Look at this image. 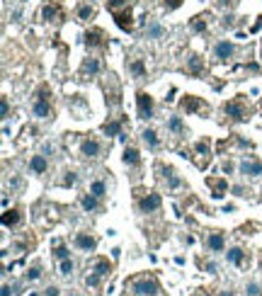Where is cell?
<instances>
[{
  "label": "cell",
  "mask_w": 262,
  "mask_h": 296,
  "mask_svg": "<svg viewBox=\"0 0 262 296\" xmlns=\"http://www.w3.org/2000/svg\"><path fill=\"white\" fill-rule=\"evenodd\" d=\"M141 136H143V143H146L148 148H158V146H160V139H158V134L153 131V129H146Z\"/></svg>",
  "instance_id": "obj_31"
},
{
  "label": "cell",
  "mask_w": 262,
  "mask_h": 296,
  "mask_svg": "<svg viewBox=\"0 0 262 296\" xmlns=\"http://www.w3.org/2000/svg\"><path fill=\"white\" fill-rule=\"evenodd\" d=\"M160 5L168 8V10H175V8H180V5H182V0H160Z\"/></svg>",
  "instance_id": "obj_37"
},
{
  "label": "cell",
  "mask_w": 262,
  "mask_h": 296,
  "mask_svg": "<svg viewBox=\"0 0 262 296\" xmlns=\"http://www.w3.org/2000/svg\"><path fill=\"white\" fill-rule=\"evenodd\" d=\"M163 204V199L158 192H148V194H139V202H136V207L141 214H153V211H158Z\"/></svg>",
  "instance_id": "obj_9"
},
{
  "label": "cell",
  "mask_w": 262,
  "mask_h": 296,
  "mask_svg": "<svg viewBox=\"0 0 262 296\" xmlns=\"http://www.w3.org/2000/svg\"><path fill=\"white\" fill-rule=\"evenodd\" d=\"M124 124H126V119H124V117H119V119H109V121H105V124H102V131L107 134V136H121Z\"/></svg>",
  "instance_id": "obj_21"
},
{
  "label": "cell",
  "mask_w": 262,
  "mask_h": 296,
  "mask_svg": "<svg viewBox=\"0 0 262 296\" xmlns=\"http://www.w3.org/2000/svg\"><path fill=\"white\" fill-rule=\"evenodd\" d=\"M223 114L231 121H248L252 114V107L248 105V100L243 97V95H236L233 100L223 102Z\"/></svg>",
  "instance_id": "obj_2"
},
{
  "label": "cell",
  "mask_w": 262,
  "mask_h": 296,
  "mask_svg": "<svg viewBox=\"0 0 262 296\" xmlns=\"http://www.w3.org/2000/svg\"><path fill=\"white\" fill-rule=\"evenodd\" d=\"M109 272H112V262H109L107 257H97V260L92 262L90 274L85 277L87 286H100V284H102V279H105Z\"/></svg>",
  "instance_id": "obj_5"
},
{
  "label": "cell",
  "mask_w": 262,
  "mask_h": 296,
  "mask_svg": "<svg viewBox=\"0 0 262 296\" xmlns=\"http://www.w3.org/2000/svg\"><path fill=\"white\" fill-rule=\"evenodd\" d=\"M202 68H204L202 58H199V56H189V61H187V73H192V76H199V73H202Z\"/></svg>",
  "instance_id": "obj_30"
},
{
  "label": "cell",
  "mask_w": 262,
  "mask_h": 296,
  "mask_svg": "<svg viewBox=\"0 0 262 296\" xmlns=\"http://www.w3.org/2000/svg\"><path fill=\"white\" fill-rule=\"evenodd\" d=\"M136 110H139V117H141V119H153L155 105H153V97L146 90H139V92H136Z\"/></svg>",
  "instance_id": "obj_8"
},
{
  "label": "cell",
  "mask_w": 262,
  "mask_h": 296,
  "mask_svg": "<svg viewBox=\"0 0 262 296\" xmlns=\"http://www.w3.org/2000/svg\"><path fill=\"white\" fill-rule=\"evenodd\" d=\"M85 44H87V49H100V51H105L109 46V37L105 34V29L92 27V29L85 32Z\"/></svg>",
  "instance_id": "obj_6"
},
{
  "label": "cell",
  "mask_w": 262,
  "mask_h": 296,
  "mask_svg": "<svg viewBox=\"0 0 262 296\" xmlns=\"http://www.w3.org/2000/svg\"><path fill=\"white\" fill-rule=\"evenodd\" d=\"M3 296H10V286H8V284L3 286Z\"/></svg>",
  "instance_id": "obj_42"
},
{
  "label": "cell",
  "mask_w": 262,
  "mask_h": 296,
  "mask_svg": "<svg viewBox=\"0 0 262 296\" xmlns=\"http://www.w3.org/2000/svg\"><path fill=\"white\" fill-rule=\"evenodd\" d=\"M180 110L187 112V114H199V112H209V105L196 95H185L180 100Z\"/></svg>",
  "instance_id": "obj_10"
},
{
  "label": "cell",
  "mask_w": 262,
  "mask_h": 296,
  "mask_svg": "<svg viewBox=\"0 0 262 296\" xmlns=\"http://www.w3.org/2000/svg\"><path fill=\"white\" fill-rule=\"evenodd\" d=\"M126 66H129V71H131V76L134 78H146V63H143L141 58H131Z\"/></svg>",
  "instance_id": "obj_28"
},
{
  "label": "cell",
  "mask_w": 262,
  "mask_h": 296,
  "mask_svg": "<svg viewBox=\"0 0 262 296\" xmlns=\"http://www.w3.org/2000/svg\"><path fill=\"white\" fill-rule=\"evenodd\" d=\"M233 54H236V44H233V42H226V39H223V42H218V44L214 46V58L221 61V63H223V61H231Z\"/></svg>",
  "instance_id": "obj_13"
},
{
  "label": "cell",
  "mask_w": 262,
  "mask_h": 296,
  "mask_svg": "<svg viewBox=\"0 0 262 296\" xmlns=\"http://www.w3.org/2000/svg\"><path fill=\"white\" fill-rule=\"evenodd\" d=\"M10 114V105H8V97H3V117Z\"/></svg>",
  "instance_id": "obj_40"
},
{
  "label": "cell",
  "mask_w": 262,
  "mask_h": 296,
  "mask_svg": "<svg viewBox=\"0 0 262 296\" xmlns=\"http://www.w3.org/2000/svg\"><path fill=\"white\" fill-rule=\"evenodd\" d=\"M233 168H236V165L231 163V160H226V163H223V173H233Z\"/></svg>",
  "instance_id": "obj_41"
},
{
  "label": "cell",
  "mask_w": 262,
  "mask_h": 296,
  "mask_svg": "<svg viewBox=\"0 0 262 296\" xmlns=\"http://www.w3.org/2000/svg\"><path fill=\"white\" fill-rule=\"evenodd\" d=\"M207 248L211 252H223L226 250V233H221V231L207 233Z\"/></svg>",
  "instance_id": "obj_14"
},
{
  "label": "cell",
  "mask_w": 262,
  "mask_h": 296,
  "mask_svg": "<svg viewBox=\"0 0 262 296\" xmlns=\"http://www.w3.org/2000/svg\"><path fill=\"white\" fill-rule=\"evenodd\" d=\"M76 17L80 20V22H90V20L95 17V8H92L90 3H83V5H78Z\"/></svg>",
  "instance_id": "obj_26"
},
{
  "label": "cell",
  "mask_w": 262,
  "mask_h": 296,
  "mask_svg": "<svg viewBox=\"0 0 262 296\" xmlns=\"http://www.w3.org/2000/svg\"><path fill=\"white\" fill-rule=\"evenodd\" d=\"M29 170H32L34 175H44V173L49 170V160H46L44 155H32V160H29Z\"/></svg>",
  "instance_id": "obj_25"
},
{
  "label": "cell",
  "mask_w": 262,
  "mask_h": 296,
  "mask_svg": "<svg viewBox=\"0 0 262 296\" xmlns=\"http://www.w3.org/2000/svg\"><path fill=\"white\" fill-rule=\"evenodd\" d=\"M20 221H22V211L17 207L8 209V211L3 214V226H5V228H15V226H20Z\"/></svg>",
  "instance_id": "obj_22"
},
{
  "label": "cell",
  "mask_w": 262,
  "mask_h": 296,
  "mask_svg": "<svg viewBox=\"0 0 262 296\" xmlns=\"http://www.w3.org/2000/svg\"><path fill=\"white\" fill-rule=\"evenodd\" d=\"M73 245L83 252H92L97 248V238L90 236V233H85V231H80V233H76V238H73Z\"/></svg>",
  "instance_id": "obj_12"
},
{
  "label": "cell",
  "mask_w": 262,
  "mask_h": 296,
  "mask_svg": "<svg viewBox=\"0 0 262 296\" xmlns=\"http://www.w3.org/2000/svg\"><path fill=\"white\" fill-rule=\"evenodd\" d=\"M248 296H262L260 286H257V284H248Z\"/></svg>",
  "instance_id": "obj_38"
},
{
  "label": "cell",
  "mask_w": 262,
  "mask_h": 296,
  "mask_svg": "<svg viewBox=\"0 0 262 296\" xmlns=\"http://www.w3.org/2000/svg\"><path fill=\"white\" fill-rule=\"evenodd\" d=\"M168 129L173 134H177V136L187 134V126H185V121H182V117H170V119H168Z\"/></svg>",
  "instance_id": "obj_29"
},
{
  "label": "cell",
  "mask_w": 262,
  "mask_h": 296,
  "mask_svg": "<svg viewBox=\"0 0 262 296\" xmlns=\"http://www.w3.org/2000/svg\"><path fill=\"white\" fill-rule=\"evenodd\" d=\"M32 114L34 117H39V119H49V117H54V107H51V90L49 85H42V88L37 90V97L32 102Z\"/></svg>",
  "instance_id": "obj_3"
},
{
  "label": "cell",
  "mask_w": 262,
  "mask_h": 296,
  "mask_svg": "<svg viewBox=\"0 0 262 296\" xmlns=\"http://www.w3.org/2000/svg\"><path fill=\"white\" fill-rule=\"evenodd\" d=\"M71 272H73V260L66 257V260H61V274H71Z\"/></svg>",
  "instance_id": "obj_35"
},
{
  "label": "cell",
  "mask_w": 262,
  "mask_h": 296,
  "mask_svg": "<svg viewBox=\"0 0 262 296\" xmlns=\"http://www.w3.org/2000/svg\"><path fill=\"white\" fill-rule=\"evenodd\" d=\"M100 71H102V61L90 56V58L83 61V66H80V76H97Z\"/></svg>",
  "instance_id": "obj_20"
},
{
  "label": "cell",
  "mask_w": 262,
  "mask_h": 296,
  "mask_svg": "<svg viewBox=\"0 0 262 296\" xmlns=\"http://www.w3.org/2000/svg\"><path fill=\"white\" fill-rule=\"evenodd\" d=\"M80 153L85 155V158H100V153H102V143H100L95 136H85V139L80 141Z\"/></svg>",
  "instance_id": "obj_11"
},
{
  "label": "cell",
  "mask_w": 262,
  "mask_h": 296,
  "mask_svg": "<svg viewBox=\"0 0 262 296\" xmlns=\"http://www.w3.org/2000/svg\"><path fill=\"white\" fill-rule=\"evenodd\" d=\"M107 3V10L112 12L114 22L121 32H134V15H131V8L136 0H105Z\"/></svg>",
  "instance_id": "obj_1"
},
{
  "label": "cell",
  "mask_w": 262,
  "mask_h": 296,
  "mask_svg": "<svg viewBox=\"0 0 262 296\" xmlns=\"http://www.w3.org/2000/svg\"><path fill=\"white\" fill-rule=\"evenodd\" d=\"M24 277H27V279H39V277H42V267H39V265H34V267H29Z\"/></svg>",
  "instance_id": "obj_34"
},
{
  "label": "cell",
  "mask_w": 262,
  "mask_h": 296,
  "mask_svg": "<svg viewBox=\"0 0 262 296\" xmlns=\"http://www.w3.org/2000/svg\"><path fill=\"white\" fill-rule=\"evenodd\" d=\"M194 153L202 155V163H199V168L209 165V163H211V141H209V139H199V141L194 143Z\"/></svg>",
  "instance_id": "obj_18"
},
{
  "label": "cell",
  "mask_w": 262,
  "mask_h": 296,
  "mask_svg": "<svg viewBox=\"0 0 262 296\" xmlns=\"http://www.w3.org/2000/svg\"><path fill=\"white\" fill-rule=\"evenodd\" d=\"M51 252H54L58 260H66V257H68V248H66L61 241H54V243H51Z\"/></svg>",
  "instance_id": "obj_33"
},
{
  "label": "cell",
  "mask_w": 262,
  "mask_h": 296,
  "mask_svg": "<svg viewBox=\"0 0 262 296\" xmlns=\"http://www.w3.org/2000/svg\"><path fill=\"white\" fill-rule=\"evenodd\" d=\"M226 260H228L231 265L240 267V270H245V267H248V250H243V248H231V250L226 252Z\"/></svg>",
  "instance_id": "obj_16"
},
{
  "label": "cell",
  "mask_w": 262,
  "mask_h": 296,
  "mask_svg": "<svg viewBox=\"0 0 262 296\" xmlns=\"http://www.w3.org/2000/svg\"><path fill=\"white\" fill-rule=\"evenodd\" d=\"M42 20L44 22L61 24L66 20V12H63V8H61L56 0H49V3H44V8H42Z\"/></svg>",
  "instance_id": "obj_7"
},
{
  "label": "cell",
  "mask_w": 262,
  "mask_h": 296,
  "mask_svg": "<svg viewBox=\"0 0 262 296\" xmlns=\"http://www.w3.org/2000/svg\"><path fill=\"white\" fill-rule=\"evenodd\" d=\"M80 207L85 209V211H97L100 209V197H95L92 192H87V194L80 197Z\"/></svg>",
  "instance_id": "obj_27"
},
{
  "label": "cell",
  "mask_w": 262,
  "mask_h": 296,
  "mask_svg": "<svg viewBox=\"0 0 262 296\" xmlns=\"http://www.w3.org/2000/svg\"><path fill=\"white\" fill-rule=\"evenodd\" d=\"M158 168H160V170L165 173L163 180H165V185L170 187V189H180V187H182V180H180V177L175 175V170H173V168H165L163 163H158Z\"/></svg>",
  "instance_id": "obj_24"
},
{
  "label": "cell",
  "mask_w": 262,
  "mask_h": 296,
  "mask_svg": "<svg viewBox=\"0 0 262 296\" xmlns=\"http://www.w3.org/2000/svg\"><path fill=\"white\" fill-rule=\"evenodd\" d=\"M207 187L211 189V194L216 199L226 197V189H228V182H226V177H207Z\"/></svg>",
  "instance_id": "obj_17"
},
{
  "label": "cell",
  "mask_w": 262,
  "mask_h": 296,
  "mask_svg": "<svg viewBox=\"0 0 262 296\" xmlns=\"http://www.w3.org/2000/svg\"><path fill=\"white\" fill-rule=\"evenodd\" d=\"M124 165H129V168H139L141 165V155H139V148L136 146H126L124 148Z\"/></svg>",
  "instance_id": "obj_23"
},
{
  "label": "cell",
  "mask_w": 262,
  "mask_h": 296,
  "mask_svg": "<svg viewBox=\"0 0 262 296\" xmlns=\"http://www.w3.org/2000/svg\"><path fill=\"white\" fill-rule=\"evenodd\" d=\"M209 20H211V15H209V12H202V15H196V17H192V20H189V29H192V32H196V34L207 32Z\"/></svg>",
  "instance_id": "obj_19"
},
{
  "label": "cell",
  "mask_w": 262,
  "mask_h": 296,
  "mask_svg": "<svg viewBox=\"0 0 262 296\" xmlns=\"http://www.w3.org/2000/svg\"><path fill=\"white\" fill-rule=\"evenodd\" d=\"M240 173L248 177H257L262 175V160L260 158H245L243 163H240Z\"/></svg>",
  "instance_id": "obj_15"
},
{
  "label": "cell",
  "mask_w": 262,
  "mask_h": 296,
  "mask_svg": "<svg viewBox=\"0 0 262 296\" xmlns=\"http://www.w3.org/2000/svg\"><path fill=\"white\" fill-rule=\"evenodd\" d=\"M90 192H92V194H95V197H105V194H107V185H105V180H92V182H90Z\"/></svg>",
  "instance_id": "obj_32"
},
{
  "label": "cell",
  "mask_w": 262,
  "mask_h": 296,
  "mask_svg": "<svg viewBox=\"0 0 262 296\" xmlns=\"http://www.w3.org/2000/svg\"><path fill=\"white\" fill-rule=\"evenodd\" d=\"M126 286H131V291L139 294V296H158L160 294L158 279H155V277H148V274H143V277H136V279L126 282Z\"/></svg>",
  "instance_id": "obj_4"
},
{
  "label": "cell",
  "mask_w": 262,
  "mask_h": 296,
  "mask_svg": "<svg viewBox=\"0 0 262 296\" xmlns=\"http://www.w3.org/2000/svg\"><path fill=\"white\" fill-rule=\"evenodd\" d=\"M260 110H262V100H260Z\"/></svg>",
  "instance_id": "obj_43"
},
{
  "label": "cell",
  "mask_w": 262,
  "mask_h": 296,
  "mask_svg": "<svg viewBox=\"0 0 262 296\" xmlns=\"http://www.w3.org/2000/svg\"><path fill=\"white\" fill-rule=\"evenodd\" d=\"M76 182H78L76 173H66V177H63V182H61V185H63V187H73Z\"/></svg>",
  "instance_id": "obj_36"
},
{
  "label": "cell",
  "mask_w": 262,
  "mask_h": 296,
  "mask_svg": "<svg viewBox=\"0 0 262 296\" xmlns=\"http://www.w3.org/2000/svg\"><path fill=\"white\" fill-rule=\"evenodd\" d=\"M61 291H58V286H46L44 289V296H58Z\"/></svg>",
  "instance_id": "obj_39"
}]
</instances>
